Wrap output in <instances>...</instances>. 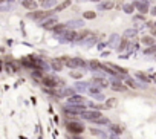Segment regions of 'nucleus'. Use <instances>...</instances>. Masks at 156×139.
<instances>
[{
	"label": "nucleus",
	"mask_w": 156,
	"mask_h": 139,
	"mask_svg": "<svg viewBox=\"0 0 156 139\" xmlns=\"http://www.w3.org/2000/svg\"><path fill=\"white\" fill-rule=\"evenodd\" d=\"M70 77L72 78H81L83 77V70H72V72H70Z\"/></svg>",
	"instance_id": "19"
},
{
	"label": "nucleus",
	"mask_w": 156,
	"mask_h": 139,
	"mask_svg": "<svg viewBox=\"0 0 156 139\" xmlns=\"http://www.w3.org/2000/svg\"><path fill=\"white\" fill-rule=\"evenodd\" d=\"M61 61H63L68 67H70V69H83V67H86V61L81 60V58L63 57V58H61Z\"/></svg>",
	"instance_id": "1"
},
{
	"label": "nucleus",
	"mask_w": 156,
	"mask_h": 139,
	"mask_svg": "<svg viewBox=\"0 0 156 139\" xmlns=\"http://www.w3.org/2000/svg\"><path fill=\"white\" fill-rule=\"evenodd\" d=\"M135 34H136V31H135V29H132V31H127V32H126V35H127V37H130V35L133 37V35H135Z\"/></svg>",
	"instance_id": "25"
},
{
	"label": "nucleus",
	"mask_w": 156,
	"mask_h": 139,
	"mask_svg": "<svg viewBox=\"0 0 156 139\" xmlns=\"http://www.w3.org/2000/svg\"><path fill=\"white\" fill-rule=\"evenodd\" d=\"M43 84L46 87H55L58 84H63V80H55V78H43Z\"/></svg>",
	"instance_id": "5"
},
{
	"label": "nucleus",
	"mask_w": 156,
	"mask_h": 139,
	"mask_svg": "<svg viewBox=\"0 0 156 139\" xmlns=\"http://www.w3.org/2000/svg\"><path fill=\"white\" fill-rule=\"evenodd\" d=\"M81 116H83V119H87V121H90V122H95V121L100 118V116H102V115L100 113V110H83Z\"/></svg>",
	"instance_id": "2"
},
{
	"label": "nucleus",
	"mask_w": 156,
	"mask_h": 139,
	"mask_svg": "<svg viewBox=\"0 0 156 139\" xmlns=\"http://www.w3.org/2000/svg\"><path fill=\"white\" fill-rule=\"evenodd\" d=\"M92 2H98V0H92Z\"/></svg>",
	"instance_id": "30"
},
{
	"label": "nucleus",
	"mask_w": 156,
	"mask_h": 139,
	"mask_svg": "<svg viewBox=\"0 0 156 139\" xmlns=\"http://www.w3.org/2000/svg\"><path fill=\"white\" fill-rule=\"evenodd\" d=\"M68 102H69V104H80V106H83V104H86V100H84L83 96H80V95H72V96L68 98Z\"/></svg>",
	"instance_id": "6"
},
{
	"label": "nucleus",
	"mask_w": 156,
	"mask_h": 139,
	"mask_svg": "<svg viewBox=\"0 0 156 139\" xmlns=\"http://www.w3.org/2000/svg\"><path fill=\"white\" fill-rule=\"evenodd\" d=\"M110 139H116V138H115V136H112V138H110Z\"/></svg>",
	"instance_id": "29"
},
{
	"label": "nucleus",
	"mask_w": 156,
	"mask_h": 139,
	"mask_svg": "<svg viewBox=\"0 0 156 139\" xmlns=\"http://www.w3.org/2000/svg\"><path fill=\"white\" fill-rule=\"evenodd\" d=\"M89 64H90L92 70H98V69H101V63H98V61H90Z\"/></svg>",
	"instance_id": "20"
},
{
	"label": "nucleus",
	"mask_w": 156,
	"mask_h": 139,
	"mask_svg": "<svg viewBox=\"0 0 156 139\" xmlns=\"http://www.w3.org/2000/svg\"><path fill=\"white\" fill-rule=\"evenodd\" d=\"M90 132H92V134H96V136H100V138H104V134L101 133V130H95V128H92Z\"/></svg>",
	"instance_id": "23"
},
{
	"label": "nucleus",
	"mask_w": 156,
	"mask_h": 139,
	"mask_svg": "<svg viewBox=\"0 0 156 139\" xmlns=\"http://www.w3.org/2000/svg\"><path fill=\"white\" fill-rule=\"evenodd\" d=\"M68 132L74 133V134H80L84 132V125L80 122H68Z\"/></svg>",
	"instance_id": "4"
},
{
	"label": "nucleus",
	"mask_w": 156,
	"mask_h": 139,
	"mask_svg": "<svg viewBox=\"0 0 156 139\" xmlns=\"http://www.w3.org/2000/svg\"><path fill=\"white\" fill-rule=\"evenodd\" d=\"M112 8H113V2H104V3H101L100 5V9H102V11L112 9Z\"/></svg>",
	"instance_id": "17"
},
{
	"label": "nucleus",
	"mask_w": 156,
	"mask_h": 139,
	"mask_svg": "<svg viewBox=\"0 0 156 139\" xmlns=\"http://www.w3.org/2000/svg\"><path fill=\"white\" fill-rule=\"evenodd\" d=\"M138 77H139L141 80H144V81H149V80H147V77H145V75H142V74H138Z\"/></svg>",
	"instance_id": "26"
},
{
	"label": "nucleus",
	"mask_w": 156,
	"mask_h": 139,
	"mask_svg": "<svg viewBox=\"0 0 156 139\" xmlns=\"http://www.w3.org/2000/svg\"><path fill=\"white\" fill-rule=\"evenodd\" d=\"M2 2H8V0H0V3H2Z\"/></svg>",
	"instance_id": "28"
},
{
	"label": "nucleus",
	"mask_w": 156,
	"mask_h": 139,
	"mask_svg": "<svg viewBox=\"0 0 156 139\" xmlns=\"http://www.w3.org/2000/svg\"><path fill=\"white\" fill-rule=\"evenodd\" d=\"M72 95H75L74 89H64V90H61V95L60 96H72Z\"/></svg>",
	"instance_id": "18"
},
{
	"label": "nucleus",
	"mask_w": 156,
	"mask_h": 139,
	"mask_svg": "<svg viewBox=\"0 0 156 139\" xmlns=\"http://www.w3.org/2000/svg\"><path fill=\"white\" fill-rule=\"evenodd\" d=\"M110 132H112L113 134H121V133H123V128L119 127V125L113 124V125H110Z\"/></svg>",
	"instance_id": "16"
},
{
	"label": "nucleus",
	"mask_w": 156,
	"mask_h": 139,
	"mask_svg": "<svg viewBox=\"0 0 156 139\" xmlns=\"http://www.w3.org/2000/svg\"><path fill=\"white\" fill-rule=\"evenodd\" d=\"M142 43H145V44H150V46H153V44H155V40L151 38V37H144V38H142Z\"/></svg>",
	"instance_id": "22"
},
{
	"label": "nucleus",
	"mask_w": 156,
	"mask_h": 139,
	"mask_svg": "<svg viewBox=\"0 0 156 139\" xmlns=\"http://www.w3.org/2000/svg\"><path fill=\"white\" fill-rule=\"evenodd\" d=\"M75 89H77V90L78 92H86L87 90V84L86 83H77V84H75Z\"/></svg>",
	"instance_id": "15"
},
{
	"label": "nucleus",
	"mask_w": 156,
	"mask_h": 139,
	"mask_svg": "<svg viewBox=\"0 0 156 139\" xmlns=\"http://www.w3.org/2000/svg\"><path fill=\"white\" fill-rule=\"evenodd\" d=\"M90 31H83V32H78V34H75V38H74V41H83V40H86L87 37H90Z\"/></svg>",
	"instance_id": "9"
},
{
	"label": "nucleus",
	"mask_w": 156,
	"mask_h": 139,
	"mask_svg": "<svg viewBox=\"0 0 156 139\" xmlns=\"http://www.w3.org/2000/svg\"><path fill=\"white\" fill-rule=\"evenodd\" d=\"M127 84H129L130 87H138V84H136L135 81H133V80H127Z\"/></svg>",
	"instance_id": "24"
},
{
	"label": "nucleus",
	"mask_w": 156,
	"mask_h": 139,
	"mask_svg": "<svg viewBox=\"0 0 156 139\" xmlns=\"http://www.w3.org/2000/svg\"><path fill=\"white\" fill-rule=\"evenodd\" d=\"M93 84H95V86H100V87H106L107 86V81L102 80V78H95L93 80Z\"/></svg>",
	"instance_id": "14"
},
{
	"label": "nucleus",
	"mask_w": 156,
	"mask_h": 139,
	"mask_svg": "<svg viewBox=\"0 0 156 139\" xmlns=\"http://www.w3.org/2000/svg\"><path fill=\"white\" fill-rule=\"evenodd\" d=\"M51 14H52L51 11H34V12H29L28 17H29V19H32V20L42 21V20H44V19H48Z\"/></svg>",
	"instance_id": "3"
},
{
	"label": "nucleus",
	"mask_w": 156,
	"mask_h": 139,
	"mask_svg": "<svg viewBox=\"0 0 156 139\" xmlns=\"http://www.w3.org/2000/svg\"><path fill=\"white\" fill-rule=\"evenodd\" d=\"M118 106V100L116 98H110V100L106 101V109H113V107Z\"/></svg>",
	"instance_id": "12"
},
{
	"label": "nucleus",
	"mask_w": 156,
	"mask_h": 139,
	"mask_svg": "<svg viewBox=\"0 0 156 139\" xmlns=\"http://www.w3.org/2000/svg\"><path fill=\"white\" fill-rule=\"evenodd\" d=\"M84 19H87V20H92V19H95V12H92V11H87V12H84L83 14Z\"/></svg>",
	"instance_id": "21"
},
{
	"label": "nucleus",
	"mask_w": 156,
	"mask_h": 139,
	"mask_svg": "<svg viewBox=\"0 0 156 139\" xmlns=\"http://www.w3.org/2000/svg\"><path fill=\"white\" fill-rule=\"evenodd\" d=\"M20 3L26 9H37V2L35 0H20Z\"/></svg>",
	"instance_id": "8"
},
{
	"label": "nucleus",
	"mask_w": 156,
	"mask_h": 139,
	"mask_svg": "<svg viewBox=\"0 0 156 139\" xmlns=\"http://www.w3.org/2000/svg\"><path fill=\"white\" fill-rule=\"evenodd\" d=\"M126 11H127V12H132L133 9H132V6H126Z\"/></svg>",
	"instance_id": "27"
},
{
	"label": "nucleus",
	"mask_w": 156,
	"mask_h": 139,
	"mask_svg": "<svg viewBox=\"0 0 156 139\" xmlns=\"http://www.w3.org/2000/svg\"><path fill=\"white\" fill-rule=\"evenodd\" d=\"M64 110L70 112V113H81L84 110V107L80 106V104H69V107H64Z\"/></svg>",
	"instance_id": "7"
},
{
	"label": "nucleus",
	"mask_w": 156,
	"mask_h": 139,
	"mask_svg": "<svg viewBox=\"0 0 156 139\" xmlns=\"http://www.w3.org/2000/svg\"><path fill=\"white\" fill-rule=\"evenodd\" d=\"M57 25H58V20H55V19H49L46 23H43V28H44V29H54Z\"/></svg>",
	"instance_id": "10"
},
{
	"label": "nucleus",
	"mask_w": 156,
	"mask_h": 139,
	"mask_svg": "<svg viewBox=\"0 0 156 139\" xmlns=\"http://www.w3.org/2000/svg\"><path fill=\"white\" fill-rule=\"evenodd\" d=\"M70 6V0H64V2H61L58 6H57V9L55 11H63V9H66V8H69Z\"/></svg>",
	"instance_id": "13"
},
{
	"label": "nucleus",
	"mask_w": 156,
	"mask_h": 139,
	"mask_svg": "<svg viewBox=\"0 0 156 139\" xmlns=\"http://www.w3.org/2000/svg\"><path fill=\"white\" fill-rule=\"evenodd\" d=\"M51 66H52V69H54V70H61V69H63V66H64V63L61 60H52Z\"/></svg>",
	"instance_id": "11"
}]
</instances>
